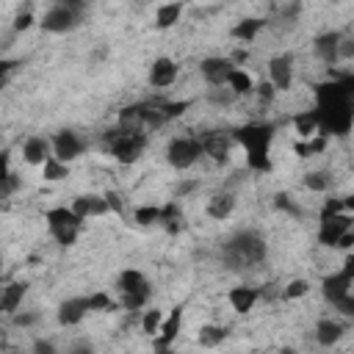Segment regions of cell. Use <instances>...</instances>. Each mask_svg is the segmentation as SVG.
<instances>
[{"instance_id":"1","label":"cell","mask_w":354,"mask_h":354,"mask_svg":"<svg viewBox=\"0 0 354 354\" xmlns=\"http://www.w3.org/2000/svg\"><path fill=\"white\" fill-rule=\"evenodd\" d=\"M329 83L315 86V116L318 133L324 136H348L354 124V77L351 75H332Z\"/></svg>"},{"instance_id":"2","label":"cell","mask_w":354,"mask_h":354,"mask_svg":"<svg viewBox=\"0 0 354 354\" xmlns=\"http://www.w3.org/2000/svg\"><path fill=\"white\" fill-rule=\"evenodd\" d=\"M266 257H268L266 238L254 230H241L221 243V263L230 271H252L263 266Z\"/></svg>"},{"instance_id":"3","label":"cell","mask_w":354,"mask_h":354,"mask_svg":"<svg viewBox=\"0 0 354 354\" xmlns=\"http://www.w3.org/2000/svg\"><path fill=\"white\" fill-rule=\"evenodd\" d=\"M277 124L274 122H249L232 133V141H238L246 152V166L252 171H271V141H274Z\"/></svg>"},{"instance_id":"4","label":"cell","mask_w":354,"mask_h":354,"mask_svg":"<svg viewBox=\"0 0 354 354\" xmlns=\"http://www.w3.org/2000/svg\"><path fill=\"white\" fill-rule=\"evenodd\" d=\"M351 288H354V257H346V263H343L340 271L324 277L321 293H324V299H326L337 313L354 315V293H351Z\"/></svg>"},{"instance_id":"5","label":"cell","mask_w":354,"mask_h":354,"mask_svg":"<svg viewBox=\"0 0 354 354\" xmlns=\"http://www.w3.org/2000/svg\"><path fill=\"white\" fill-rule=\"evenodd\" d=\"M102 141L108 144V152H111V158H113L116 163L130 166V163H136V160L144 155L149 138H147L144 130H127V127H119V124H116L113 130H105Z\"/></svg>"},{"instance_id":"6","label":"cell","mask_w":354,"mask_h":354,"mask_svg":"<svg viewBox=\"0 0 354 354\" xmlns=\"http://www.w3.org/2000/svg\"><path fill=\"white\" fill-rule=\"evenodd\" d=\"M116 290H119V296H122V307L130 310V313L141 310V307L149 301V296H152L149 279H147L138 268H124V271L119 274V279H116Z\"/></svg>"},{"instance_id":"7","label":"cell","mask_w":354,"mask_h":354,"mask_svg":"<svg viewBox=\"0 0 354 354\" xmlns=\"http://www.w3.org/2000/svg\"><path fill=\"white\" fill-rule=\"evenodd\" d=\"M199 158H202V147H199V138L196 136H177L166 147V163L171 169H177V171L191 169Z\"/></svg>"},{"instance_id":"8","label":"cell","mask_w":354,"mask_h":354,"mask_svg":"<svg viewBox=\"0 0 354 354\" xmlns=\"http://www.w3.org/2000/svg\"><path fill=\"white\" fill-rule=\"evenodd\" d=\"M50 152L64 160V163H72L77 160L83 152H86V141L75 133V130H58L53 138H50Z\"/></svg>"},{"instance_id":"9","label":"cell","mask_w":354,"mask_h":354,"mask_svg":"<svg viewBox=\"0 0 354 354\" xmlns=\"http://www.w3.org/2000/svg\"><path fill=\"white\" fill-rule=\"evenodd\" d=\"M80 22H83V14H77V11H72V8L61 6V3H55V6L41 17V28H44L47 33H69V30H75Z\"/></svg>"},{"instance_id":"10","label":"cell","mask_w":354,"mask_h":354,"mask_svg":"<svg viewBox=\"0 0 354 354\" xmlns=\"http://www.w3.org/2000/svg\"><path fill=\"white\" fill-rule=\"evenodd\" d=\"M199 138V147H202V155H207L210 160L216 163H227L230 160V149H232V136L224 133V130H207Z\"/></svg>"},{"instance_id":"11","label":"cell","mask_w":354,"mask_h":354,"mask_svg":"<svg viewBox=\"0 0 354 354\" xmlns=\"http://www.w3.org/2000/svg\"><path fill=\"white\" fill-rule=\"evenodd\" d=\"M348 230H351V210L326 216V218H321V224H318V243L335 246L337 238H340L343 232H348Z\"/></svg>"},{"instance_id":"12","label":"cell","mask_w":354,"mask_h":354,"mask_svg":"<svg viewBox=\"0 0 354 354\" xmlns=\"http://www.w3.org/2000/svg\"><path fill=\"white\" fill-rule=\"evenodd\" d=\"M177 75H180L177 61H174V58H169V55H160V58H155V61L149 64L147 80H149V86H152V88H169V86L177 80Z\"/></svg>"},{"instance_id":"13","label":"cell","mask_w":354,"mask_h":354,"mask_svg":"<svg viewBox=\"0 0 354 354\" xmlns=\"http://www.w3.org/2000/svg\"><path fill=\"white\" fill-rule=\"evenodd\" d=\"M268 80L277 91H288L293 86V55L282 53L268 61Z\"/></svg>"},{"instance_id":"14","label":"cell","mask_w":354,"mask_h":354,"mask_svg":"<svg viewBox=\"0 0 354 354\" xmlns=\"http://www.w3.org/2000/svg\"><path fill=\"white\" fill-rule=\"evenodd\" d=\"M180 326H183V304L171 307V313H169V315L160 321V329L152 335V340H155V348L166 351V348L174 343V337H177Z\"/></svg>"},{"instance_id":"15","label":"cell","mask_w":354,"mask_h":354,"mask_svg":"<svg viewBox=\"0 0 354 354\" xmlns=\"http://www.w3.org/2000/svg\"><path fill=\"white\" fill-rule=\"evenodd\" d=\"M69 207H72L83 221H86V218H97V216L111 213V210H108V202H105V194H80V196L72 199Z\"/></svg>"},{"instance_id":"16","label":"cell","mask_w":354,"mask_h":354,"mask_svg":"<svg viewBox=\"0 0 354 354\" xmlns=\"http://www.w3.org/2000/svg\"><path fill=\"white\" fill-rule=\"evenodd\" d=\"M232 66H235V64H232L230 58L210 55V58H205V61L199 64V72H202V77H205L210 86H224V80H227V75H230Z\"/></svg>"},{"instance_id":"17","label":"cell","mask_w":354,"mask_h":354,"mask_svg":"<svg viewBox=\"0 0 354 354\" xmlns=\"http://www.w3.org/2000/svg\"><path fill=\"white\" fill-rule=\"evenodd\" d=\"M88 315V301L86 296H75L58 304V324L61 326H77Z\"/></svg>"},{"instance_id":"18","label":"cell","mask_w":354,"mask_h":354,"mask_svg":"<svg viewBox=\"0 0 354 354\" xmlns=\"http://www.w3.org/2000/svg\"><path fill=\"white\" fill-rule=\"evenodd\" d=\"M340 39H343L340 30H324V33H318V36L313 39L315 55H318L321 61H326V64H337V44H340Z\"/></svg>"},{"instance_id":"19","label":"cell","mask_w":354,"mask_h":354,"mask_svg":"<svg viewBox=\"0 0 354 354\" xmlns=\"http://www.w3.org/2000/svg\"><path fill=\"white\" fill-rule=\"evenodd\" d=\"M232 210H235V194H230V191H218V194H213V196L207 199V205H205V213H207L213 221H224V218H230Z\"/></svg>"},{"instance_id":"20","label":"cell","mask_w":354,"mask_h":354,"mask_svg":"<svg viewBox=\"0 0 354 354\" xmlns=\"http://www.w3.org/2000/svg\"><path fill=\"white\" fill-rule=\"evenodd\" d=\"M257 299H260V290L257 288H252V285H238V288H230V293H227V301H230V307L235 310V313H249L254 304H257Z\"/></svg>"},{"instance_id":"21","label":"cell","mask_w":354,"mask_h":354,"mask_svg":"<svg viewBox=\"0 0 354 354\" xmlns=\"http://www.w3.org/2000/svg\"><path fill=\"white\" fill-rule=\"evenodd\" d=\"M25 293H28V282H8L3 290H0V313L3 315H14L17 310H19V304H22V299H25Z\"/></svg>"},{"instance_id":"22","label":"cell","mask_w":354,"mask_h":354,"mask_svg":"<svg viewBox=\"0 0 354 354\" xmlns=\"http://www.w3.org/2000/svg\"><path fill=\"white\" fill-rule=\"evenodd\" d=\"M50 155H53V152H50V141H47V138H41V136L25 138V144H22V158H25V163L41 166Z\"/></svg>"},{"instance_id":"23","label":"cell","mask_w":354,"mask_h":354,"mask_svg":"<svg viewBox=\"0 0 354 354\" xmlns=\"http://www.w3.org/2000/svg\"><path fill=\"white\" fill-rule=\"evenodd\" d=\"M346 335V324H340L337 318H321L318 324H315V340L321 343V346H335L340 337Z\"/></svg>"},{"instance_id":"24","label":"cell","mask_w":354,"mask_h":354,"mask_svg":"<svg viewBox=\"0 0 354 354\" xmlns=\"http://www.w3.org/2000/svg\"><path fill=\"white\" fill-rule=\"evenodd\" d=\"M224 86H227L235 97H249V94L254 91V77H252L243 66H232L230 75H227V80H224Z\"/></svg>"},{"instance_id":"25","label":"cell","mask_w":354,"mask_h":354,"mask_svg":"<svg viewBox=\"0 0 354 354\" xmlns=\"http://www.w3.org/2000/svg\"><path fill=\"white\" fill-rule=\"evenodd\" d=\"M183 0H171V3H163V6H158L155 8V28L158 30H169V28H174L177 22H180V17H183Z\"/></svg>"},{"instance_id":"26","label":"cell","mask_w":354,"mask_h":354,"mask_svg":"<svg viewBox=\"0 0 354 354\" xmlns=\"http://www.w3.org/2000/svg\"><path fill=\"white\" fill-rule=\"evenodd\" d=\"M44 221H47V230H58V227H83V218H80L72 207H50V210H44Z\"/></svg>"},{"instance_id":"27","label":"cell","mask_w":354,"mask_h":354,"mask_svg":"<svg viewBox=\"0 0 354 354\" xmlns=\"http://www.w3.org/2000/svg\"><path fill=\"white\" fill-rule=\"evenodd\" d=\"M263 28H266V19H260V17H246V19H238V22L232 25L230 36H232L235 41H254Z\"/></svg>"},{"instance_id":"28","label":"cell","mask_w":354,"mask_h":354,"mask_svg":"<svg viewBox=\"0 0 354 354\" xmlns=\"http://www.w3.org/2000/svg\"><path fill=\"white\" fill-rule=\"evenodd\" d=\"M160 224H163V227H166V232H171V235L185 230V218H183V210H180L177 199H171V202L160 205Z\"/></svg>"},{"instance_id":"29","label":"cell","mask_w":354,"mask_h":354,"mask_svg":"<svg viewBox=\"0 0 354 354\" xmlns=\"http://www.w3.org/2000/svg\"><path fill=\"white\" fill-rule=\"evenodd\" d=\"M116 124L119 127H127V130H144V102H133V105H124L116 116Z\"/></svg>"},{"instance_id":"30","label":"cell","mask_w":354,"mask_h":354,"mask_svg":"<svg viewBox=\"0 0 354 354\" xmlns=\"http://www.w3.org/2000/svg\"><path fill=\"white\" fill-rule=\"evenodd\" d=\"M227 335H230L227 326H221V324H205V326H199L196 343L205 346V348H216V346H221L227 340Z\"/></svg>"},{"instance_id":"31","label":"cell","mask_w":354,"mask_h":354,"mask_svg":"<svg viewBox=\"0 0 354 354\" xmlns=\"http://www.w3.org/2000/svg\"><path fill=\"white\" fill-rule=\"evenodd\" d=\"M293 130L299 133V138H310L318 133V116L315 111H301L293 116Z\"/></svg>"},{"instance_id":"32","label":"cell","mask_w":354,"mask_h":354,"mask_svg":"<svg viewBox=\"0 0 354 354\" xmlns=\"http://www.w3.org/2000/svg\"><path fill=\"white\" fill-rule=\"evenodd\" d=\"M41 177L47 183H58V180H66L69 177V163L58 160L55 155H50L44 163H41Z\"/></svg>"},{"instance_id":"33","label":"cell","mask_w":354,"mask_h":354,"mask_svg":"<svg viewBox=\"0 0 354 354\" xmlns=\"http://www.w3.org/2000/svg\"><path fill=\"white\" fill-rule=\"evenodd\" d=\"M329 185H332V174L324 171V169H318V171H307V174H304V188H307V191L324 194V191H329Z\"/></svg>"},{"instance_id":"34","label":"cell","mask_w":354,"mask_h":354,"mask_svg":"<svg viewBox=\"0 0 354 354\" xmlns=\"http://www.w3.org/2000/svg\"><path fill=\"white\" fill-rule=\"evenodd\" d=\"M136 224L147 227V224H160V205H141L133 210Z\"/></svg>"},{"instance_id":"35","label":"cell","mask_w":354,"mask_h":354,"mask_svg":"<svg viewBox=\"0 0 354 354\" xmlns=\"http://www.w3.org/2000/svg\"><path fill=\"white\" fill-rule=\"evenodd\" d=\"M160 321H163V313L155 307V310H144V315H141V332L147 335V337H152L158 329H160Z\"/></svg>"},{"instance_id":"36","label":"cell","mask_w":354,"mask_h":354,"mask_svg":"<svg viewBox=\"0 0 354 354\" xmlns=\"http://www.w3.org/2000/svg\"><path fill=\"white\" fill-rule=\"evenodd\" d=\"M274 207L282 210V213H288V216H293V218L301 216V207L296 205V199H293L290 194H277V196H274Z\"/></svg>"},{"instance_id":"37","label":"cell","mask_w":354,"mask_h":354,"mask_svg":"<svg viewBox=\"0 0 354 354\" xmlns=\"http://www.w3.org/2000/svg\"><path fill=\"white\" fill-rule=\"evenodd\" d=\"M307 290H310V282H307V279H290V282L282 288V299H285V301H290V299H301Z\"/></svg>"},{"instance_id":"38","label":"cell","mask_w":354,"mask_h":354,"mask_svg":"<svg viewBox=\"0 0 354 354\" xmlns=\"http://www.w3.org/2000/svg\"><path fill=\"white\" fill-rule=\"evenodd\" d=\"M86 301H88V313H91V310H113V307H116V301H113L108 293H102V290L88 293Z\"/></svg>"},{"instance_id":"39","label":"cell","mask_w":354,"mask_h":354,"mask_svg":"<svg viewBox=\"0 0 354 354\" xmlns=\"http://www.w3.org/2000/svg\"><path fill=\"white\" fill-rule=\"evenodd\" d=\"M252 94L257 97L260 105H271L274 97H277V88L271 86V80H263V83H254V91H252Z\"/></svg>"},{"instance_id":"40","label":"cell","mask_w":354,"mask_h":354,"mask_svg":"<svg viewBox=\"0 0 354 354\" xmlns=\"http://www.w3.org/2000/svg\"><path fill=\"white\" fill-rule=\"evenodd\" d=\"M207 97H210V102H216V105H230V102H235V100H238L227 86H213Z\"/></svg>"},{"instance_id":"41","label":"cell","mask_w":354,"mask_h":354,"mask_svg":"<svg viewBox=\"0 0 354 354\" xmlns=\"http://www.w3.org/2000/svg\"><path fill=\"white\" fill-rule=\"evenodd\" d=\"M19 188V177L14 174V171H8L3 180H0V199H6V196H11L14 191Z\"/></svg>"},{"instance_id":"42","label":"cell","mask_w":354,"mask_h":354,"mask_svg":"<svg viewBox=\"0 0 354 354\" xmlns=\"http://www.w3.org/2000/svg\"><path fill=\"white\" fill-rule=\"evenodd\" d=\"M351 58H354V39L343 36L337 44V61H351Z\"/></svg>"},{"instance_id":"43","label":"cell","mask_w":354,"mask_h":354,"mask_svg":"<svg viewBox=\"0 0 354 354\" xmlns=\"http://www.w3.org/2000/svg\"><path fill=\"white\" fill-rule=\"evenodd\" d=\"M33 22H36V17H33V11H19V14L14 17V25H11V28H14L17 33H19V30H28V28H30Z\"/></svg>"},{"instance_id":"44","label":"cell","mask_w":354,"mask_h":354,"mask_svg":"<svg viewBox=\"0 0 354 354\" xmlns=\"http://www.w3.org/2000/svg\"><path fill=\"white\" fill-rule=\"evenodd\" d=\"M299 11H301V3H299V0H290V3L282 8V19H285L288 25H293L296 17H299Z\"/></svg>"},{"instance_id":"45","label":"cell","mask_w":354,"mask_h":354,"mask_svg":"<svg viewBox=\"0 0 354 354\" xmlns=\"http://www.w3.org/2000/svg\"><path fill=\"white\" fill-rule=\"evenodd\" d=\"M39 321V313H14V326H33Z\"/></svg>"},{"instance_id":"46","label":"cell","mask_w":354,"mask_h":354,"mask_svg":"<svg viewBox=\"0 0 354 354\" xmlns=\"http://www.w3.org/2000/svg\"><path fill=\"white\" fill-rule=\"evenodd\" d=\"M58 3L66 6V8H72V11H77V14H83V17L88 11V0H58Z\"/></svg>"},{"instance_id":"47","label":"cell","mask_w":354,"mask_h":354,"mask_svg":"<svg viewBox=\"0 0 354 354\" xmlns=\"http://www.w3.org/2000/svg\"><path fill=\"white\" fill-rule=\"evenodd\" d=\"M194 188H199V183L196 180H183L180 185H177V194H174V199H183L185 194H191Z\"/></svg>"},{"instance_id":"48","label":"cell","mask_w":354,"mask_h":354,"mask_svg":"<svg viewBox=\"0 0 354 354\" xmlns=\"http://www.w3.org/2000/svg\"><path fill=\"white\" fill-rule=\"evenodd\" d=\"M105 202H108V210H113V213H122V199H119V194L108 191V194H105Z\"/></svg>"},{"instance_id":"49","label":"cell","mask_w":354,"mask_h":354,"mask_svg":"<svg viewBox=\"0 0 354 354\" xmlns=\"http://www.w3.org/2000/svg\"><path fill=\"white\" fill-rule=\"evenodd\" d=\"M17 66V61H11V58H0V83L8 77V72Z\"/></svg>"},{"instance_id":"50","label":"cell","mask_w":354,"mask_h":354,"mask_svg":"<svg viewBox=\"0 0 354 354\" xmlns=\"http://www.w3.org/2000/svg\"><path fill=\"white\" fill-rule=\"evenodd\" d=\"M33 351H39V354H53L55 346H53L50 340H36V343H33Z\"/></svg>"},{"instance_id":"51","label":"cell","mask_w":354,"mask_h":354,"mask_svg":"<svg viewBox=\"0 0 354 354\" xmlns=\"http://www.w3.org/2000/svg\"><path fill=\"white\" fill-rule=\"evenodd\" d=\"M351 243H354V235H351V230H348V232H343V235L337 238L335 246H337V249H351Z\"/></svg>"},{"instance_id":"52","label":"cell","mask_w":354,"mask_h":354,"mask_svg":"<svg viewBox=\"0 0 354 354\" xmlns=\"http://www.w3.org/2000/svg\"><path fill=\"white\" fill-rule=\"evenodd\" d=\"M8 171H11V158H8V152H0V180H3Z\"/></svg>"},{"instance_id":"53","label":"cell","mask_w":354,"mask_h":354,"mask_svg":"<svg viewBox=\"0 0 354 354\" xmlns=\"http://www.w3.org/2000/svg\"><path fill=\"white\" fill-rule=\"evenodd\" d=\"M246 58H249V53H246V50H235V53H232V58H230V61H232V64H235V66H241V64H243V61H246Z\"/></svg>"},{"instance_id":"54","label":"cell","mask_w":354,"mask_h":354,"mask_svg":"<svg viewBox=\"0 0 354 354\" xmlns=\"http://www.w3.org/2000/svg\"><path fill=\"white\" fill-rule=\"evenodd\" d=\"M0 274H3V257H0Z\"/></svg>"},{"instance_id":"55","label":"cell","mask_w":354,"mask_h":354,"mask_svg":"<svg viewBox=\"0 0 354 354\" xmlns=\"http://www.w3.org/2000/svg\"><path fill=\"white\" fill-rule=\"evenodd\" d=\"M3 346H6V343H3V335H0V348H3Z\"/></svg>"},{"instance_id":"56","label":"cell","mask_w":354,"mask_h":354,"mask_svg":"<svg viewBox=\"0 0 354 354\" xmlns=\"http://www.w3.org/2000/svg\"><path fill=\"white\" fill-rule=\"evenodd\" d=\"M324 3H335V0H324Z\"/></svg>"}]
</instances>
